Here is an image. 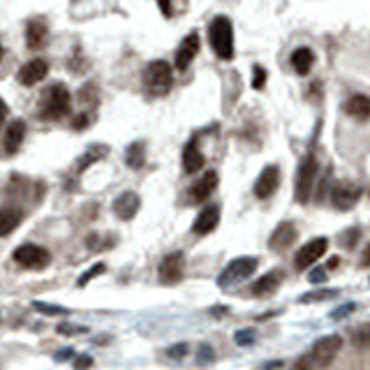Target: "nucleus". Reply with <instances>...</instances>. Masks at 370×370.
<instances>
[{
  "label": "nucleus",
  "mask_w": 370,
  "mask_h": 370,
  "mask_svg": "<svg viewBox=\"0 0 370 370\" xmlns=\"http://www.w3.org/2000/svg\"><path fill=\"white\" fill-rule=\"evenodd\" d=\"M70 106H72L70 91H67L63 84H54L51 89H46L42 95L40 116L44 121H58L70 114Z\"/></svg>",
  "instance_id": "nucleus-1"
},
{
  "label": "nucleus",
  "mask_w": 370,
  "mask_h": 370,
  "mask_svg": "<svg viewBox=\"0 0 370 370\" xmlns=\"http://www.w3.org/2000/svg\"><path fill=\"white\" fill-rule=\"evenodd\" d=\"M209 42L220 61L234 58V28L227 16H216L209 26Z\"/></svg>",
  "instance_id": "nucleus-2"
},
{
  "label": "nucleus",
  "mask_w": 370,
  "mask_h": 370,
  "mask_svg": "<svg viewBox=\"0 0 370 370\" xmlns=\"http://www.w3.org/2000/svg\"><path fill=\"white\" fill-rule=\"evenodd\" d=\"M174 84L171 65L167 61H153L144 70V86L151 95H167Z\"/></svg>",
  "instance_id": "nucleus-3"
},
{
  "label": "nucleus",
  "mask_w": 370,
  "mask_h": 370,
  "mask_svg": "<svg viewBox=\"0 0 370 370\" xmlns=\"http://www.w3.org/2000/svg\"><path fill=\"white\" fill-rule=\"evenodd\" d=\"M315 179H317V160H315V155H306L304 162L299 164L296 181H294V197H296V201L306 204L310 199Z\"/></svg>",
  "instance_id": "nucleus-4"
},
{
  "label": "nucleus",
  "mask_w": 370,
  "mask_h": 370,
  "mask_svg": "<svg viewBox=\"0 0 370 370\" xmlns=\"http://www.w3.org/2000/svg\"><path fill=\"white\" fill-rule=\"evenodd\" d=\"M343 349V338L340 336H322L310 349V361L317 368H329L336 361L338 352Z\"/></svg>",
  "instance_id": "nucleus-5"
},
{
  "label": "nucleus",
  "mask_w": 370,
  "mask_h": 370,
  "mask_svg": "<svg viewBox=\"0 0 370 370\" xmlns=\"http://www.w3.org/2000/svg\"><path fill=\"white\" fill-rule=\"evenodd\" d=\"M14 261L19 266L24 269H33V271H40L49 264V259H51V255H49V250L42 248V246H35V243H24V246H19L14 250Z\"/></svg>",
  "instance_id": "nucleus-6"
},
{
  "label": "nucleus",
  "mask_w": 370,
  "mask_h": 370,
  "mask_svg": "<svg viewBox=\"0 0 370 370\" xmlns=\"http://www.w3.org/2000/svg\"><path fill=\"white\" fill-rule=\"evenodd\" d=\"M326 250H329V239H324V236L310 239V241L306 243V246L299 248L296 257H294V266H296L299 271L310 269V266L317 264V261L326 255Z\"/></svg>",
  "instance_id": "nucleus-7"
},
{
  "label": "nucleus",
  "mask_w": 370,
  "mask_h": 370,
  "mask_svg": "<svg viewBox=\"0 0 370 370\" xmlns=\"http://www.w3.org/2000/svg\"><path fill=\"white\" fill-rule=\"evenodd\" d=\"M361 197V190L352 181H336L331 185V204L338 211H349Z\"/></svg>",
  "instance_id": "nucleus-8"
},
{
  "label": "nucleus",
  "mask_w": 370,
  "mask_h": 370,
  "mask_svg": "<svg viewBox=\"0 0 370 370\" xmlns=\"http://www.w3.org/2000/svg\"><path fill=\"white\" fill-rule=\"evenodd\" d=\"M257 264L259 261L255 257H236L234 261H229L227 269L220 274V285H231V282H241L250 278L252 274L257 271Z\"/></svg>",
  "instance_id": "nucleus-9"
},
{
  "label": "nucleus",
  "mask_w": 370,
  "mask_h": 370,
  "mask_svg": "<svg viewBox=\"0 0 370 370\" xmlns=\"http://www.w3.org/2000/svg\"><path fill=\"white\" fill-rule=\"evenodd\" d=\"M278 185H280V169L276 164H269V167H264V171L259 174V179L255 181V197L269 199L271 194L278 190Z\"/></svg>",
  "instance_id": "nucleus-10"
},
{
  "label": "nucleus",
  "mask_w": 370,
  "mask_h": 370,
  "mask_svg": "<svg viewBox=\"0 0 370 370\" xmlns=\"http://www.w3.org/2000/svg\"><path fill=\"white\" fill-rule=\"evenodd\" d=\"M139 206H141L139 194L132 192V190H125L123 194L116 197L114 213H116V218H121V220H132L139 213Z\"/></svg>",
  "instance_id": "nucleus-11"
},
{
  "label": "nucleus",
  "mask_w": 370,
  "mask_h": 370,
  "mask_svg": "<svg viewBox=\"0 0 370 370\" xmlns=\"http://www.w3.org/2000/svg\"><path fill=\"white\" fill-rule=\"evenodd\" d=\"M220 222V206H216V204H211V206L201 209L199 216L194 218L192 222V231L197 234V236H206V234H211L213 229L218 227Z\"/></svg>",
  "instance_id": "nucleus-12"
},
{
  "label": "nucleus",
  "mask_w": 370,
  "mask_h": 370,
  "mask_svg": "<svg viewBox=\"0 0 370 370\" xmlns=\"http://www.w3.org/2000/svg\"><path fill=\"white\" fill-rule=\"evenodd\" d=\"M46 74H49V63L44 58H33V61H28L21 70H19V81L24 86H35L40 84Z\"/></svg>",
  "instance_id": "nucleus-13"
},
{
  "label": "nucleus",
  "mask_w": 370,
  "mask_h": 370,
  "mask_svg": "<svg viewBox=\"0 0 370 370\" xmlns=\"http://www.w3.org/2000/svg\"><path fill=\"white\" fill-rule=\"evenodd\" d=\"M158 274H160V280L164 282V285H174V282H179L183 278V255L181 252H171V255L164 257Z\"/></svg>",
  "instance_id": "nucleus-14"
},
{
  "label": "nucleus",
  "mask_w": 370,
  "mask_h": 370,
  "mask_svg": "<svg viewBox=\"0 0 370 370\" xmlns=\"http://www.w3.org/2000/svg\"><path fill=\"white\" fill-rule=\"evenodd\" d=\"M199 54V35L197 33H190L185 40L181 42L179 51H176V67L183 72L188 70L190 63L194 61V56Z\"/></svg>",
  "instance_id": "nucleus-15"
},
{
  "label": "nucleus",
  "mask_w": 370,
  "mask_h": 370,
  "mask_svg": "<svg viewBox=\"0 0 370 370\" xmlns=\"http://www.w3.org/2000/svg\"><path fill=\"white\" fill-rule=\"evenodd\" d=\"M46 37H49L46 24L42 21V19H31L28 26H26V44H28V49H33V51L42 49L46 44Z\"/></svg>",
  "instance_id": "nucleus-16"
},
{
  "label": "nucleus",
  "mask_w": 370,
  "mask_h": 370,
  "mask_svg": "<svg viewBox=\"0 0 370 370\" xmlns=\"http://www.w3.org/2000/svg\"><path fill=\"white\" fill-rule=\"evenodd\" d=\"M216 188H218V174L216 171H206L197 183H192L190 197L194 201H204V199H209L213 192H216Z\"/></svg>",
  "instance_id": "nucleus-17"
},
{
  "label": "nucleus",
  "mask_w": 370,
  "mask_h": 370,
  "mask_svg": "<svg viewBox=\"0 0 370 370\" xmlns=\"http://www.w3.org/2000/svg\"><path fill=\"white\" fill-rule=\"evenodd\" d=\"M204 167V155L199 151L197 139H190L183 149V169L185 174H197Z\"/></svg>",
  "instance_id": "nucleus-18"
},
{
  "label": "nucleus",
  "mask_w": 370,
  "mask_h": 370,
  "mask_svg": "<svg viewBox=\"0 0 370 370\" xmlns=\"http://www.w3.org/2000/svg\"><path fill=\"white\" fill-rule=\"evenodd\" d=\"M345 111H347V116H352V119H356V121L370 119V97L368 95H352V97H347Z\"/></svg>",
  "instance_id": "nucleus-19"
},
{
  "label": "nucleus",
  "mask_w": 370,
  "mask_h": 370,
  "mask_svg": "<svg viewBox=\"0 0 370 370\" xmlns=\"http://www.w3.org/2000/svg\"><path fill=\"white\" fill-rule=\"evenodd\" d=\"M294 239H296V229H294V225H291V222H282V225H278L276 227V231L271 234V248L274 250H285L287 246H291V243H294Z\"/></svg>",
  "instance_id": "nucleus-20"
},
{
  "label": "nucleus",
  "mask_w": 370,
  "mask_h": 370,
  "mask_svg": "<svg viewBox=\"0 0 370 370\" xmlns=\"http://www.w3.org/2000/svg\"><path fill=\"white\" fill-rule=\"evenodd\" d=\"M24 137H26V123L24 121H12L9 123V128L5 132V151L12 155L21 149L24 144Z\"/></svg>",
  "instance_id": "nucleus-21"
},
{
  "label": "nucleus",
  "mask_w": 370,
  "mask_h": 370,
  "mask_svg": "<svg viewBox=\"0 0 370 370\" xmlns=\"http://www.w3.org/2000/svg\"><path fill=\"white\" fill-rule=\"evenodd\" d=\"M21 220H24L21 209H16V206L0 209V236H7V234H12L19 225H21Z\"/></svg>",
  "instance_id": "nucleus-22"
},
{
  "label": "nucleus",
  "mask_w": 370,
  "mask_h": 370,
  "mask_svg": "<svg viewBox=\"0 0 370 370\" xmlns=\"http://www.w3.org/2000/svg\"><path fill=\"white\" fill-rule=\"evenodd\" d=\"M289 61H291V67H294L296 74L306 76L310 70H313L315 56H313V51H310L308 46H299V49H294V54H291Z\"/></svg>",
  "instance_id": "nucleus-23"
},
{
  "label": "nucleus",
  "mask_w": 370,
  "mask_h": 370,
  "mask_svg": "<svg viewBox=\"0 0 370 370\" xmlns=\"http://www.w3.org/2000/svg\"><path fill=\"white\" fill-rule=\"evenodd\" d=\"M282 280V271H269L266 276H261L255 285H252V294L255 296H266L271 291H276Z\"/></svg>",
  "instance_id": "nucleus-24"
},
{
  "label": "nucleus",
  "mask_w": 370,
  "mask_h": 370,
  "mask_svg": "<svg viewBox=\"0 0 370 370\" xmlns=\"http://www.w3.org/2000/svg\"><path fill=\"white\" fill-rule=\"evenodd\" d=\"M144 160H146V146H144V141L130 144V149L125 151V164L132 167V169H139V167H144Z\"/></svg>",
  "instance_id": "nucleus-25"
},
{
  "label": "nucleus",
  "mask_w": 370,
  "mask_h": 370,
  "mask_svg": "<svg viewBox=\"0 0 370 370\" xmlns=\"http://www.w3.org/2000/svg\"><path fill=\"white\" fill-rule=\"evenodd\" d=\"M336 296H338V289H315L301 296V304H317V301H329Z\"/></svg>",
  "instance_id": "nucleus-26"
},
{
  "label": "nucleus",
  "mask_w": 370,
  "mask_h": 370,
  "mask_svg": "<svg viewBox=\"0 0 370 370\" xmlns=\"http://www.w3.org/2000/svg\"><path fill=\"white\" fill-rule=\"evenodd\" d=\"M106 155V149L104 146H93L91 151H86V155L79 160V171H84L86 167H91L93 162H97V160H102Z\"/></svg>",
  "instance_id": "nucleus-27"
},
{
  "label": "nucleus",
  "mask_w": 370,
  "mask_h": 370,
  "mask_svg": "<svg viewBox=\"0 0 370 370\" xmlns=\"http://www.w3.org/2000/svg\"><path fill=\"white\" fill-rule=\"evenodd\" d=\"M104 271H106V264H102V261H97V264H93L89 271H86V274H81V278H79V282H76V285H79V287H86L91 280H95L97 276H102Z\"/></svg>",
  "instance_id": "nucleus-28"
},
{
  "label": "nucleus",
  "mask_w": 370,
  "mask_h": 370,
  "mask_svg": "<svg viewBox=\"0 0 370 370\" xmlns=\"http://www.w3.org/2000/svg\"><path fill=\"white\" fill-rule=\"evenodd\" d=\"M33 308L37 310V313H42V315H67L70 310L67 308H61V306H49V304H42V301H35Z\"/></svg>",
  "instance_id": "nucleus-29"
},
{
  "label": "nucleus",
  "mask_w": 370,
  "mask_h": 370,
  "mask_svg": "<svg viewBox=\"0 0 370 370\" xmlns=\"http://www.w3.org/2000/svg\"><path fill=\"white\" fill-rule=\"evenodd\" d=\"M264 86H266V70L261 65H255L252 67V89L261 91Z\"/></svg>",
  "instance_id": "nucleus-30"
},
{
  "label": "nucleus",
  "mask_w": 370,
  "mask_h": 370,
  "mask_svg": "<svg viewBox=\"0 0 370 370\" xmlns=\"http://www.w3.org/2000/svg\"><path fill=\"white\" fill-rule=\"evenodd\" d=\"M234 340H236V345L248 347V345L255 343V331H252V329H241V331L234 334Z\"/></svg>",
  "instance_id": "nucleus-31"
},
{
  "label": "nucleus",
  "mask_w": 370,
  "mask_h": 370,
  "mask_svg": "<svg viewBox=\"0 0 370 370\" xmlns=\"http://www.w3.org/2000/svg\"><path fill=\"white\" fill-rule=\"evenodd\" d=\"M354 345L356 347H370V324L361 326L354 334Z\"/></svg>",
  "instance_id": "nucleus-32"
},
{
  "label": "nucleus",
  "mask_w": 370,
  "mask_h": 370,
  "mask_svg": "<svg viewBox=\"0 0 370 370\" xmlns=\"http://www.w3.org/2000/svg\"><path fill=\"white\" fill-rule=\"evenodd\" d=\"M313 361H310V354H304V356H299L294 366H291V370H313Z\"/></svg>",
  "instance_id": "nucleus-33"
},
{
  "label": "nucleus",
  "mask_w": 370,
  "mask_h": 370,
  "mask_svg": "<svg viewBox=\"0 0 370 370\" xmlns=\"http://www.w3.org/2000/svg\"><path fill=\"white\" fill-rule=\"evenodd\" d=\"M58 334H63V336H67V334H86V329L84 326H74V324H58Z\"/></svg>",
  "instance_id": "nucleus-34"
},
{
  "label": "nucleus",
  "mask_w": 370,
  "mask_h": 370,
  "mask_svg": "<svg viewBox=\"0 0 370 370\" xmlns=\"http://www.w3.org/2000/svg\"><path fill=\"white\" fill-rule=\"evenodd\" d=\"M185 352H188V345H185V343H181V345H174V347H169V349H167V354H169L171 359H181Z\"/></svg>",
  "instance_id": "nucleus-35"
},
{
  "label": "nucleus",
  "mask_w": 370,
  "mask_h": 370,
  "mask_svg": "<svg viewBox=\"0 0 370 370\" xmlns=\"http://www.w3.org/2000/svg\"><path fill=\"white\" fill-rule=\"evenodd\" d=\"M199 361L201 364H211L213 361V349L209 345H201L199 347Z\"/></svg>",
  "instance_id": "nucleus-36"
},
{
  "label": "nucleus",
  "mask_w": 370,
  "mask_h": 370,
  "mask_svg": "<svg viewBox=\"0 0 370 370\" xmlns=\"http://www.w3.org/2000/svg\"><path fill=\"white\" fill-rule=\"evenodd\" d=\"M91 364H93V359H91V356H76V359H74V368H76V370L91 368Z\"/></svg>",
  "instance_id": "nucleus-37"
},
{
  "label": "nucleus",
  "mask_w": 370,
  "mask_h": 370,
  "mask_svg": "<svg viewBox=\"0 0 370 370\" xmlns=\"http://www.w3.org/2000/svg\"><path fill=\"white\" fill-rule=\"evenodd\" d=\"M158 7H160V12L164 16H171L174 14V9H171V0H158Z\"/></svg>",
  "instance_id": "nucleus-38"
},
{
  "label": "nucleus",
  "mask_w": 370,
  "mask_h": 370,
  "mask_svg": "<svg viewBox=\"0 0 370 370\" xmlns=\"http://www.w3.org/2000/svg\"><path fill=\"white\" fill-rule=\"evenodd\" d=\"M74 128L76 130H81V128H86V125H89V114H79V116H76V119H74Z\"/></svg>",
  "instance_id": "nucleus-39"
},
{
  "label": "nucleus",
  "mask_w": 370,
  "mask_h": 370,
  "mask_svg": "<svg viewBox=\"0 0 370 370\" xmlns=\"http://www.w3.org/2000/svg\"><path fill=\"white\" fill-rule=\"evenodd\" d=\"M352 310H354V306H352V304L345 306V308H340V310H336V313H334V319L343 317V315H347V313H352Z\"/></svg>",
  "instance_id": "nucleus-40"
},
{
  "label": "nucleus",
  "mask_w": 370,
  "mask_h": 370,
  "mask_svg": "<svg viewBox=\"0 0 370 370\" xmlns=\"http://www.w3.org/2000/svg\"><path fill=\"white\" fill-rule=\"evenodd\" d=\"M5 119H7V104H5L3 97H0V125L5 123Z\"/></svg>",
  "instance_id": "nucleus-41"
},
{
  "label": "nucleus",
  "mask_w": 370,
  "mask_h": 370,
  "mask_svg": "<svg viewBox=\"0 0 370 370\" xmlns=\"http://www.w3.org/2000/svg\"><path fill=\"white\" fill-rule=\"evenodd\" d=\"M324 278H326L324 271H313V274H310V280H313V282H317V280H324Z\"/></svg>",
  "instance_id": "nucleus-42"
},
{
  "label": "nucleus",
  "mask_w": 370,
  "mask_h": 370,
  "mask_svg": "<svg viewBox=\"0 0 370 370\" xmlns=\"http://www.w3.org/2000/svg\"><path fill=\"white\" fill-rule=\"evenodd\" d=\"M361 266H370V246L364 250V257H361Z\"/></svg>",
  "instance_id": "nucleus-43"
},
{
  "label": "nucleus",
  "mask_w": 370,
  "mask_h": 370,
  "mask_svg": "<svg viewBox=\"0 0 370 370\" xmlns=\"http://www.w3.org/2000/svg\"><path fill=\"white\" fill-rule=\"evenodd\" d=\"M67 356H74L72 349H63V352H58V359H61V361H65Z\"/></svg>",
  "instance_id": "nucleus-44"
},
{
  "label": "nucleus",
  "mask_w": 370,
  "mask_h": 370,
  "mask_svg": "<svg viewBox=\"0 0 370 370\" xmlns=\"http://www.w3.org/2000/svg\"><path fill=\"white\" fill-rule=\"evenodd\" d=\"M338 261H340L338 257H331V259H329V269H336V266H338Z\"/></svg>",
  "instance_id": "nucleus-45"
},
{
  "label": "nucleus",
  "mask_w": 370,
  "mask_h": 370,
  "mask_svg": "<svg viewBox=\"0 0 370 370\" xmlns=\"http://www.w3.org/2000/svg\"><path fill=\"white\" fill-rule=\"evenodd\" d=\"M3 54H5V49H3V44H0V61H3Z\"/></svg>",
  "instance_id": "nucleus-46"
}]
</instances>
